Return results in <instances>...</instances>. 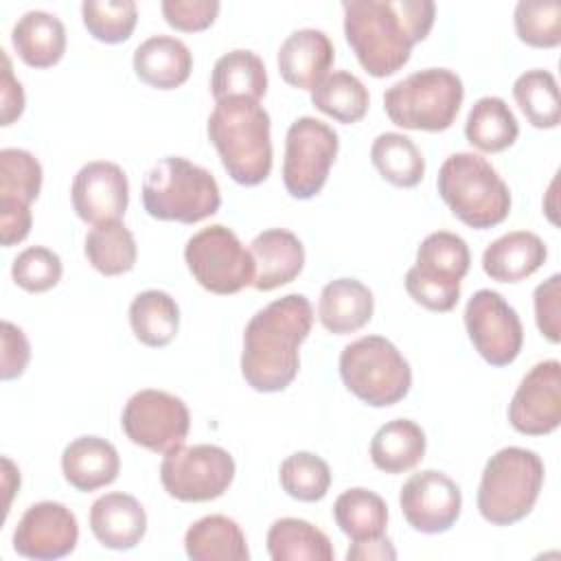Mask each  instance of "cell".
<instances>
[{"label":"cell","mask_w":561,"mask_h":561,"mask_svg":"<svg viewBox=\"0 0 561 561\" xmlns=\"http://www.w3.org/2000/svg\"><path fill=\"white\" fill-rule=\"evenodd\" d=\"M186 557L193 561H248L250 550L241 526L226 515H206L184 535Z\"/></svg>","instance_id":"obj_28"},{"label":"cell","mask_w":561,"mask_h":561,"mask_svg":"<svg viewBox=\"0 0 561 561\" xmlns=\"http://www.w3.org/2000/svg\"><path fill=\"white\" fill-rule=\"evenodd\" d=\"M210 92L215 101L243 96L259 101L267 92V72L263 59L245 48L221 55L210 75Z\"/></svg>","instance_id":"obj_30"},{"label":"cell","mask_w":561,"mask_h":561,"mask_svg":"<svg viewBox=\"0 0 561 561\" xmlns=\"http://www.w3.org/2000/svg\"><path fill=\"white\" fill-rule=\"evenodd\" d=\"M515 31L535 48H554L561 42V4L557 0H519Z\"/></svg>","instance_id":"obj_41"},{"label":"cell","mask_w":561,"mask_h":561,"mask_svg":"<svg viewBox=\"0 0 561 561\" xmlns=\"http://www.w3.org/2000/svg\"><path fill=\"white\" fill-rule=\"evenodd\" d=\"M121 425L134 445L167 454L184 445L191 430V414L180 397L145 388L131 394L125 403Z\"/></svg>","instance_id":"obj_13"},{"label":"cell","mask_w":561,"mask_h":561,"mask_svg":"<svg viewBox=\"0 0 561 561\" xmlns=\"http://www.w3.org/2000/svg\"><path fill=\"white\" fill-rule=\"evenodd\" d=\"M31 359V346L20 327L13 322L4 320L2 322V366H0V377L4 381L15 379L24 373L26 364Z\"/></svg>","instance_id":"obj_45"},{"label":"cell","mask_w":561,"mask_h":561,"mask_svg":"<svg viewBox=\"0 0 561 561\" xmlns=\"http://www.w3.org/2000/svg\"><path fill=\"white\" fill-rule=\"evenodd\" d=\"M465 99L462 79L449 68H425L408 75L383 92L388 118L403 129L445 131Z\"/></svg>","instance_id":"obj_7"},{"label":"cell","mask_w":561,"mask_h":561,"mask_svg":"<svg viewBox=\"0 0 561 561\" xmlns=\"http://www.w3.org/2000/svg\"><path fill=\"white\" fill-rule=\"evenodd\" d=\"M134 70L140 81L158 90L182 85L193 70L188 46L171 35H151L134 50Z\"/></svg>","instance_id":"obj_25"},{"label":"cell","mask_w":561,"mask_h":561,"mask_svg":"<svg viewBox=\"0 0 561 561\" xmlns=\"http://www.w3.org/2000/svg\"><path fill=\"white\" fill-rule=\"evenodd\" d=\"M340 140L333 127L313 118H296L285 136V160H283V184L296 199L316 197L331 171L337 156Z\"/></svg>","instance_id":"obj_11"},{"label":"cell","mask_w":561,"mask_h":561,"mask_svg":"<svg viewBox=\"0 0 561 561\" xmlns=\"http://www.w3.org/2000/svg\"><path fill=\"white\" fill-rule=\"evenodd\" d=\"M254 259L252 287L259 291H272L291 283L305 265V248L300 239L285 228H270L259 232L250 243Z\"/></svg>","instance_id":"obj_22"},{"label":"cell","mask_w":561,"mask_h":561,"mask_svg":"<svg viewBox=\"0 0 561 561\" xmlns=\"http://www.w3.org/2000/svg\"><path fill=\"white\" fill-rule=\"evenodd\" d=\"M129 324L145 346H167L180 327L178 302L162 289H145L129 305Z\"/></svg>","instance_id":"obj_33"},{"label":"cell","mask_w":561,"mask_h":561,"mask_svg":"<svg viewBox=\"0 0 561 561\" xmlns=\"http://www.w3.org/2000/svg\"><path fill=\"white\" fill-rule=\"evenodd\" d=\"M465 136L476 149L497 153L517 140L519 125L504 99L482 96L473 103L467 116Z\"/></svg>","instance_id":"obj_32"},{"label":"cell","mask_w":561,"mask_h":561,"mask_svg":"<svg viewBox=\"0 0 561 561\" xmlns=\"http://www.w3.org/2000/svg\"><path fill=\"white\" fill-rule=\"evenodd\" d=\"M344 35L362 68L381 79L401 70L432 31V0H346Z\"/></svg>","instance_id":"obj_1"},{"label":"cell","mask_w":561,"mask_h":561,"mask_svg":"<svg viewBox=\"0 0 561 561\" xmlns=\"http://www.w3.org/2000/svg\"><path fill=\"white\" fill-rule=\"evenodd\" d=\"M278 480L289 497L318 502L331 486V469L320 456L311 451H296L280 462Z\"/></svg>","instance_id":"obj_39"},{"label":"cell","mask_w":561,"mask_h":561,"mask_svg":"<svg viewBox=\"0 0 561 561\" xmlns=\"http://www.w3.org/2000/svg\"><path fill=\"white\" fill-rule=\"evenodd\" d=\"M142 204L156 219L197 224L219 210L221 193L208 169L180 156H167L149 169Z\"/></svg>","instance_id":"obj_5"},{"label":"cell","mask_w":561,"mask_h":561,"mask_svg":"<svg viewBox=\"0 0 561 561\" xmlns=\"http://www.w3.org/2000/svg\"><path fill=\"white\" fill-rule=\"evenodd\" d=\"M348 561H386V559H397V550L392 548L390 539L386 535L364 539V541H353V546L346 552Z\"/></svg>","instance_id":"obj_47"},{"label":"cell","mask_w":561,"mask_h":561,"mask_svg":"<svg viewBox=\"0 0 561 561\" xmlns=\"http://www.w3.org/2000/svg\"><path fill=\"white\" fill-rule=\"evenodd\" d=\"M368 90L348 70H335L327 75L320 85L311 90V103L322 114L340 123H357L368 112Z\"/></svg>","instance_id":"obj_37"},{"label":"cell","mask_w":561,"mask_h":561,"mask_svg":"<svg viewBox=\"0 0 561 561\" xmlns=\"http://www.w3.org/2000/svg\"><path fill=\"white\" fill-rule=\"evenodd\" d=\"M267 552L274 561H333L329 537L307 519L280 517L267 530Z\"/></svg>","instance_id":"obj_31"},{"label":"cell","mask_w":561,"mask_h":561,"mask_svg":"<svg viewBox=\"0 0 561 561\" xmlns=\"http://www.w3.org/2000/svg\"><path fill=\"white\" fill-rule=\"evenodd\" d=\"M370 160L379 175L399 188L416 186L425 173L423 153L412 138L399 131L379 134L370 147Z\"/></svg>","instance_id":"obj_36"},{"label":"cell","mask_w":561,"mask_h":561,"mask_svg":"<svg viewBox=\"0 0 561 561\" xmlns=\"http://www.w3.org/2000/svg\"><path fill=\"white\" fill-rule=\"evenodd\" d=\"M333 517L346 537L353 541H364L386 535L388 506L375 491L355 486L337 495L333 504Z\"/></svg>","instance_id":"obj_34"},{"label":"cell","mask_w":561,"mask_h":561,"mask_svg":"<svg viewBox=\"0 0 561 561\" xmlns=\"http://www.w3.org/2000/svg\"><path fill=\"white\" fill-rule=\"evenodd\" d=\"M333 59V44L320 28H298L289 33L276 55L280 77L298 90H313L320 85L329 75Z\"/></svg>","instance_id":"obj_20"},{"label":"cell","mask_w":561,"mask_h":561,"mask_svg":"<svg viewBox=\"0 0 561 561\" xmlns=\"http://www.w3.org/2000/svg\"><path fill=\"white\" fill-rule=\"evenodd\" d=\"M219 13L217 0H164L162 15L169 26L186 33L208 28Z\"/></svg>","instance_id":"obj_43"},{"label":"cell","mask_w":561,"mask_h":561,"mask_svg":"<svg viewBox=\"0 0 561 561\" xmlns=\"http://www.w3.org/2000/svg\"><path fill=\"white\" fill-rule=\"evenodd\" d=\"M61 272L64 265L59 254L44 245H31L22 250L11 265V276L15 285L31 294H39L55 287L61 278Z\"/></svg>","instance_id":"obj_42"},{"label":"cell","mask_w":561,"mask_h":561,"mask_svg":"<svg viewBox=\"0 0 561 561\" xmlns=\"http://www.w3.org/2000/svg\"><path fill=\"white\" fill-rule=\"evenodd\" d=\"M511 425L526 436H543L561 423V364L546 359L535 364L519 381L508 403Z\"/></svg>","instance_id":"obj_17"},{"label":"cell","mask_w":561,"mask_h":561,"mask_svg":"<svg viewBox=\"0 0 561 561\" xmlns=\"http://www.w3.org/2000/svg\"><path fill=\"white\" fill-rule=\"evenodd\" d=\"M559 296H561V276L552 274L548 280L535 289V320L541 335L550 342H559Z\"/></svg>","instance_id":"obj_44"},{"label":"cell","mask_w":561,"mask_h":561,"mask_svg":"<svg viewBox=\"0 0 561 561\" xmlns=\"http://www.w3.org/2000/svg\"><path fill=\"white\" fill-rule=\"evenodd\" d=\"M513 96L533 127L552 129L561 121L559 88L552 72L533 68L513 83Z\"/></svg>","instance_id":"obj_38"},{"label":"cell","mask_w":561,"mask_h":561,"mask_svg":"<svg viewBox=\"0 0 561 561\" xmlns=\"http://www.w3.org/2000/svg\"><path fill=\"white\" fill-rule=\"evenodd\" d=\"M471 254L462 237L438 230L427 234L414 265L405 272V289L430 311H451L460 298V280L469 272Z\"/></svg>","instance_id":"obj_9"},{"label":"cell","mask_w":561,"mask_h":561,"mask_svg":"<svg viewBox=\"0 0 561 561\" xmlns=\"http://www.w3.org/2000/svg\"><path fill=\"white\" fill-rule=\"evenodd\" d=\"M399 506L405 522L425 535L449 530L460 517V486L436 469L412 473L399 493Z\"/></svg>","instance_id":"obj_16"},{"label":"cell","mask_w":561,"mask_h":561,"mask_svg":"<svg viewBox=\"0 0 561 561\" xmlns=\"http://www.w3.org/2000/svg\"><path fill=\"white\" fill-rule=\"evenodd\" d=\"M61 471L70 486L90 493L112 484L121 471L116 447L101 436H79L61 454Z\"/></svg>","instance_id":"obj_23"},{"label":"cell","mask_w":561,"mask_h":561,"mask_svg":"<svg viewBox=\"0 0 561 561\" xmlns=\"http://www.w3.org/2000/svg\"><path fill=\"white\" fill-rule=\"evenodd\" d=\"M81 18L88 33L105 44H121L131 37L138 9L134 0H85Z\"/></svg>","instance_id":"obj_40"},{"label":"cell","mask_w":561,"mask_h":561,"mask_svg":"<svg viewBox=\"0 0 561 561\" xmlns=\"http://www.w3.org/2000/svg\"><path fill=\"white\" fill-rule=\"evenodd\" d=\"M425 432L410 419L383 423L370 440V460L386 473H401L416 467L425 456Z\"/></svg>","instance_id":"obj_29"},{"label":"cell","mask_w":561,"mask_h":561,"mask_svg":"<svg viewBox=\"0 0 561 561\" xmlns=\"http://www.w3.org/2000/svg\"><path fill=\"white\" fill-rule=\"evenodd\" d=\"M548 250L541 237L528 230H513L491 241L482 254V270L500 283H517L546 263Z\"/></svg>","instance_id":"obj_24"},{"label":"cell","mask_w":561,"mask_h":561,"mask_svg":"<svg viewBox=\"0 0 561 561\" xmlns=\"http://www.w3.org/2000/svg\"><path fill=\"white\" fill-rule=\"evenodd\" d=\"M83 252L88 263L103 276H118L134 270L138 256L134 234L121 219L92 226L85 234Z\"/></svg>","instance_id":"obj_35"},{"label":"cell","mask_w":561,"mask_h":561,"mask_svg":"<svg viewBox=\"0 0 561 561\" xmlns=\"http://www.w3.org/2000/svg\"><path fill=\"white\" fill-rule=\"evenodd\" d=\"M79 541L75 513L59 502L31 504L13 530L18 554L35 561H53L70 554Z\"/></svg>","instance_id":"obj_18"},{"label":"cell","mask_w":561,"mask_h":561,"mask_svg":"<svg viewBox=\"0 0 561 561\" xmlns=\"http://www.w3.org/2000/svg\"><path fill=\"white\" fill-rule=\"evenodd\" d=\"M11 42L26 66L50 68L66 53V28L57 15L33 9L15 22Z\"/></svg>","instance_id":"obj_27"},{"label":"cell","mask_w":561,"mask_h":561,"mask_svg":"<svg viewBox=\"0 0 561 561\" xmlns=\"http://www.w3.org/2000/svg\"><path fill=\"white\" fill-rule=\"evenodd\" d=\"M375 311L373 291L357 278H335L327 283L318 300L320 324L335 335L359 331Z\"/></svg>","instance_id":"obj_26"},{"label":"cell","mask_w":561,"mask_h":561,"mask_svg":"<svg viewBox=\"0 0 561 561\" xmlns=\"http://www.w3.org/2000/svg\"><path fill=\"white\" fill-rule=\"evenodd\" d=\"M90 530L103 548L131 550L147 533V513L129 493H105L90 506Z\"/></svg>","instance_id":"obj_21"},{"label":"cell","mask_w":561,"mask_h":561,"mask_svg":"<svg viewBox=\"0 0 561 561\" xmlns=\"http://www.w3.org/2000/svg\"><path fill=\"white\" fill-rule=\"evenodd\" d=\"M234 478V460L219 445L175 447L164 454L160 482L180 502H210L224 495Z\"/></svg>","instance_id":"obj_12"},{"label":"cell","mask_w":561,"mask_h":561,"mask_svg":"<svg viewBox=\"0 0 561 561\" xmlns=\"http://www.w3.org/2000/svg\"><path fill=\"white\" fill-rule=\"evenodd\" d=\"M2 53V125H11L24 112V90L20 81L13 77L9 55Z\"/></svg>","instance_id":"obj_46"},{"label":"cell","mask_w":561,"mask_h":561,"mask_svg":"<svg viewBox=\"0 0 561 561\" xmlns=\"http://www.w3.org/2000/svg\"><path fill=\"white\" fill-rule=\"evenodd\" d=\"M208 138L228 175L243 186H256L272 171L270 114L259 101L232 96L217 101L208 116Z\"/></svg>","instance_id":"obj_3"},{"label":"cell","mask_w":561,"mask_h":561,"mask_svg":"<svg viewBox=\"0 0 561 561\" xmlns=\"http://www.w3.org/2000/svg\"><path fill=\"white\" fill-rule=\"evenodd\" d=\"M449 210L469 228H493L511 213V191L495 167L471 151L451 153L436 178Z\"/></svg>","instance_id":"obj_4"},{"label":"cell","mask_w":561,"mask_h":561,"mask_svg":"<svg viewBox=\"0 0 561 561\" xmlns=\"http://www.w3.org/2000/svg\"><path fill=\"white\" fill-rule=\"evenodd\" d=\"M344 386L373 408L399 403L412 386V370L399 348L381 335H364L340 353Z\"/></svg>","instance_id":"obj_8"},{"label":"cell","mask_w":561,"mask_h":561,"mask_svg":"<svg viewBox=\"0 0 561 561\" xmlns=\"http://www.w3.org/2000/svg\"><path fill=\"white\" fill-rule=\"evenodd\" d=\"M543 460L533 449L504 447L495 451L482 471L478 486V511L495 526L524 519L543 486Z\"/></svg>","instance_id":"obj_6"},{"label":"cell","mask_w":561,"mask_h":561,"mask_svg":"<svg viewBox=\"0 0 561 561\" xmlns=\"http://www.w3.org/2000/svg\"><path fill=\"white\" fill-rule=\"evenodd\" d=\"M184 261L193 278L213 294H237L254 280V259L250 250L221 224L195 232L184 245Z\"/></svg>","instance_id":"obj_10"},{"label":"cell","mask_w":561,"mask_h":561,"mask_svg":"<svg viewBox=\"0 0 561 561\" xmlns=\"http://www.w3.org/2000/svg\"><path fill=\"white\" fill-rule=\"evenodd\" d=\"M42 188V164L26 149L0 151V241L11 248L31 232V202Z\"/></svg>","instance_id":"obj_15"},{"label":"cell","mask_w":561,"mask_h":561,"mask_svg":"<svg viewBox=\"0 0 561 561\" xmlns=\"http://www.w3.org/2000/svg\"><path fill=\"white\" fill-rule=\"evenodd\" d=\"M465 327L473 348L491 366H508L524 344L517 311L493 289H478L465 307Z\"/></svg>","instance_id":"obj_14"},{"label":"cell","mask_w":561,"mask_h":561,"mask_svg":"<svg viewBox=\"0 0 561 561\" xmlns=\"http://www.w3.org/2000/svg\"><path fill=\"white\" fill-rule=\"evenodd\" d=\"M313 324V307L302 294H287L259 309L243 331L241 375L259 392H280L298 375V346Z\"/></svg>","instance_id":"obj_2"},{"label":"cell","mask_w":561,"mask_h":561,"mask_svg":"<svg viewBox=\"0 0 561 561\" xmlns=\"http://www.w3.org/2000/svg\"><path fill=\"white\" fill-rule=\"evenodd\" d=\"M72 208L79 219L96 226L121 219L129 202V182L125 171L107 160H92L83 164L70 188Z\"/></svg>","instance_id":"obj_19"}]
</instances>
